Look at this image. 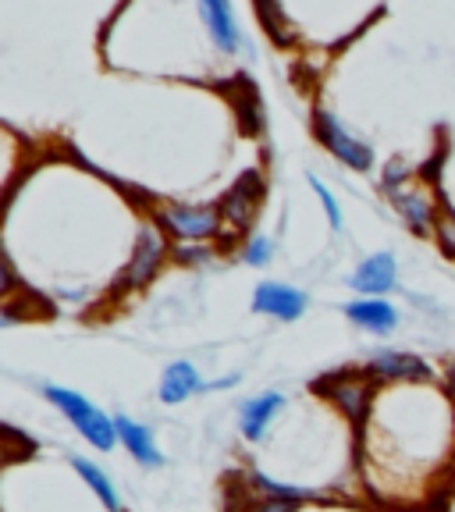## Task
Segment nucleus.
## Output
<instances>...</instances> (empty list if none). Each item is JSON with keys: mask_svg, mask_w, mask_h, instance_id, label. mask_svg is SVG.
<instances>
[{"mask_svg": "<svg viewBox=\"0 0 455 512\" xmlns=\"http://www.w3.org/2000/svg\"><path fill=\"white\" fill-rule=\"evenodd\" d=\"M281 409H285V395H281V392H267V395H256V399H249L246 406H242V438L260 441Z\"/></svg>", "mask_w": 455, "mask_h": 512, "instance_id": "nucleus-13", "label": "nucleus"}, {"mask_svg": "<svg viewBox=\"0 0 455 512\" xmlns=\"http://www.w3.org/2000/svg\"><path fill=\"white\" fill-rule=\"evenodd\" d=\"M324 392L335 399V406L342 409L349 420H363L370 409V381L356 374H338L324 381Z\"/></svg>", "mask_w": 455, "mask_h": 512, "instance_id": "nucleus-6", "label": "nucleus"}, {"mask_svg": "<svg viewBox=\"0 0 455 512\" xmlns=\"http://www.w3.org/2000/svg\"><path fill=\"white\" fill-rule=\"evenodd\" d=\"M399 281V267H395V256L392 253H377V256H367L356 274H352V288L363 292V296H381L388 288H395Z\"/></svg>", "mask_w": 455, "mask_h": 512, "instance_id": "nucleus-9", "label": "nucleus"}, {"mask_svg": "<svg viewBox=\"0 0 455 512\" xmlns=\"http://www.w3.org/2000/svg\"><path fill=\"white\" fill-rule=\"evenodd\" d=\"M345 317L352 324H360V328L374 331V335H384V331H392L399 324V310L392 303H384L377 296H367V299H356V303L345 306Z\"/></svg>", "mask_w": 455, "mask_h": 512, "instance_id": "nucleus-14", "label": "nucleus"}, {"mask_svg": "<svg viewBox=\"0 0 455 512\" xmlns=\"http://www.w3.org/2000/svg\"><path fill=\"white\" fill-rule=\"evenodd\" d=\"M448 381H452V388H455V367H452V374H448Z\"/></svg>", "mask_w": 455, "mask_h": 512, "instance_id": "nucleus-26", "label": "nucleus"}, {"mask_svg": "<svg viewBox=\"0 0 455 512\" xmlns=\"http://www.w3.org/2000/svg\"><path fill=\"white\" fill-rule=\"evenodd\" d=\"M406 178H409L406 164H402V160H392V164H388V171H384V189H388V192L399 189V185L406 182Z\"/></svg>", "mask_w": 455, "mask_h": 512, "instance_id": "nucleus-23", "label": "nucleus"}, {"mask_svg": "<svg viewBox=\"0 0 455 512\" xmlns=\"http://www.w3.org/2000/svg\"><path fill=\"white\" fill-rule=\"evenodd\" d=\"M43 395H47V399L54 402V406L61 409V413L68 416V420H72L75 431H79L82 438H86L93 448H100V452H111L114 441H121L118 438V424H114V420L107 413H100V409H96L89 399H82L79 392L50 384V388H43Z\"/></svg>", "mask_w": 455, "mask_h": 512, "instance_id": "nucleus-1", "label": "nucleus"}, {"mask_svg": "<svg viewBox=\"0 0 455 512\" xmlns=\"http://www.w3.org/2000/svg\"><path fill=\"white\" fill-rule=\"evenodd\" d=\"M370 377H384V381H424L431 374L424 360H416L409 352H377L367 363Z\"/></svg>", "mask_w": 455, "mask_h": 512, "instance_id": "nucleus-10", "label": "nucleus"}, {"mask_svg": "<svg viewBox=\"0 0 455 512\" xmlns=\"http://www.w3.org/2000/svg\"><path fill=\"white\" fill-rule=\"evenodd\" d=\"M157 221L178 242H207L221 232V210L217 207H182V203H171V207H160Z\"/></svg>", "mask_w": 455, "mask_h": 512, "instance_id": "nucleus-2", "label": "nucleus"}, {"mask_svg": "<svg viewBox=\"0 0 455 512\" xmlns=\"http://www.w3.org/2000/svg\"><path fill=\"white\" fill-rule=\"evenodd\" d=\"M175 260L182 267L210 264V260H214V249H210L207 242H182V246H175Z\"/></svg>", "mask_w": 455, "mask_h": 512, "instance_id": "nucleus-19", "label": "nucleus"}, {"mask_svg": "<svg viewBox=\"0 0 455 512\" xmlns=\"http://www.w3.org/2000/svg\"><path fill=\"white\" fill-rule=\"evenodd\" d=\"M434 232H438L441 249H445L448 256H455V217H452V214H448V217H441V221L434 224Z\"/></svg>", "mask_w": 455, "mask_h": 512, "instance_id": "nucleus-22", "label": "nucleus"}, {"mask_svg": "<svg viewBox=\"0 0 455 512\" xmlns=\"http://www.w3.org/2000/svg\"><path fill=\"white\" fill-rule=\"evenodd\" d=\"M200 18L207 25L210 40L217 43V50L235 54L239 50V25H235L232 4L228 0H200Z\"/></svg>", "mask_w": 455, "mask_h": 512, "instance_id": "nucleus-8", "label": "nucleus"}, {"mask_svg": "<svg viewBox=\"0 0 455 512\" xmlns=\"http://www.w3.org/2000/svg\"><path fill=\"white\" fill-rule=\"evenodd\" d=\"M306 303H310L306 292H299L292 285H278V281H264L253 292V310L278 320H299L306 313Z\"/></svg>", "mask_w": 455, "mask_h": 512, "instance_id": "nucleus-5", "label": "nucleus"}, {"mask_svg": "<svg viewBox=\"0 0 455 512\" xmlns=\"http://www.w3.org/2000/svg\"><path fill=\"white\" fill-rule=\"evenodd\" d=\"M271 239L267 235H256V239L246 242V249H242V260H246L249 267H264L267 260H271Z\"/></svg>", "mask_w": 455, "mask_h": 512, "instance_id": "nucleus-20", "label": "nucleus"}, {"mask_svg": "<svg viewBox=\"0 0 455 512\" xmlns=\"http://www.w3.org/2000/svg\"><path fill=\"white\" fill-rule=\"evenodd\" d=\"M72 466H75V473H79L82 480L89 484V491H93L100 502L107 505L111 512H121V498H118V491H114V484H111V477H107L104 470L96 463H89V459H82V456H72Z\"/></svg>", "mask_w": 455, "mask_h": 512, "instance_id": "nucleus-16", "label": "nucleus"}, {"mask_svg": "<svg viewBox=\"0 0 455 512\" xmlns=\"http://www.w3.org/2000/svg\"><path fill=\"white\" fill-rule=\"evenodd\" d=\"M242 377L239 374H232V377H217V381H210L207 384V392H224V388H232V384H239Z\"/></svg>", "mask_w": 455, "mask_h": 512, "instance_id": "nucleus-25", "label": "nucleus"}, {"mask_svg": "<svg viewBox=\"0 0 455 512\" xmlns=\"http://www.w3.org/2000/svg\"><path fill=\"white\" fill-rule=\"evenodd\" d=\"M249 484H253L260 495H267V498H281V502H306V498H313V491H306V488H292V484H278V480H271V477H264V473H253L249 477Z\"/></svg>", "mask_w": 455, "mask_h": 512, "instance_id": "nucleus-17", "label": "nucleus"}, {"mask_svg": "<svg viewBox=\"0 0 455 512\" xmlns=\"http://www.w3.org/2000/svg\"><path fill=\"white\" fill-rule=\"evenodd\" d=\"M310 185H313V192L320 196V203H324V210H328L331 228H338V232H342V210H338V200L331 196V189L324 182H320V178H313V175H310Z\"/></svg>", "mask_w": 455, "mask_h": 512, "instance_id": "nucleus-21", "label": "nucleus"}, {"mask_svg": "<svg viewBox=\"0 0 455 512\" xmlns=\"http://www.w3.org/2000/svg\"><path fill=\"white\" fill-rule=\"evenodd\" d=\"M392 207L399 210L402 217L409 221V228H413L416 235H427L434 228V200L431 192L424 189H392Z\"/></svg>", "mask_w": 455, "mask_h": 512, "instance_id": "nucleus-11", "label": "nucleus"}, {"mask_svg": "<svg viewBox=\"0 0 455 512\" xmlns=\"http://www.w3.org/2000/svg\"><path fill=\"white\" fill-rule=\"evenodd\" d=\"M164 264V239L153 224H146L143 235H139V246H136V256H132V264L125 271V288H139L157 274V267Z\"/></svg>", "mask_w": 455, "mask_h": 512, "instance_id": "nucleus-7", "label": "nucleus"}, {"mask_svg": "<svg viewBox=\"0 0 455 512\" xmlns=\"http://www.w3.org/2000/svg\"><path fill=\"white\" fill-rule=\"evenodd\" d=\"M256 15L264 22V29L271 32L274 43H292V32H288L285 18L278 11V0H256Z\"/></svg>", "mask_w": 455, "mask_h": 512, "instance_id": "nucleus-18", "label": "nucleus"}, {"mask_svg": "<svg viewBox=\"0 0 455 512\" xmlns=\"http://www.w3.org/2000/svg\"><path fill=\"white\" fill-rule=\"evenodd\" d=\"M313 132H317L320 143L328 146V150L335 153L342 164H349L352 171H370V164H374V150L352 136L349 128H345L331 111L313 114Z\"/></svg>", "mask_w": 455, "mask_h": 512, "instance_id": "nucleus-3", "label": "nucleus"}, {"mask_svg": "<svg viewBox=\"0 0 455 512\" xmlns=\"http://www.w3.org/2000/svg\"><path fill=\"white\" fill-rule=\"evenodd\" d=\"M260 200H264V182H260V175H256V171H249L246 178H239V182L232 185L228 200L221 203L224 224H228L235 235L246 232L249 224H253L256 210H260Z\"/></svg>", "mask_w": 455, "mask_h": 512, "instance_id": "nucleus-4", "label": "nucleus"}, {"mask_svg": "<svg viewBox=\"0 0 455 512\" xmlns=\"http://www.w3.org/2000/svg\"><path fill=\"white\" fill-rule=\"evenodd\" d=\"M296 502H281V498H264L260 505H249L246 512H292Z\"/></svg>", "mask_w": 455, "mask_h": 512, "instance_id": "nucleus-24", "label": "nucleus"}, {"mask_svg": "<svg viewBox=\"0 0 455 512\" xmlns=\"http://www.w3.org/2000/svg\"><path fill=\"white\" fill-rule=\"evenodd\" d=\"M114 424H118V438L121 445L132 452L143 466H164V456H160L157 441H153V431L132 416H114Z\"/></svg>", "mask_w": 455, "mask_h": 512, "instance_id": "nucleus-12", "label": "nucleus"}, {"mask_svg": "<svg viewBox=\"0 0 455 512\" xmlns=\"http://www.w3.org/2000/svg\"><path fill=\"white\" fill-rule=\"evenodd\" d=\"M196 392H207V381H203L200 370L192 367V363H171L164 370V377H160V402H168V406L185 402Z\"/></svg>", "mask_w": 455, "mask_h": 512, "instance_id": "nucleus-15", "label": "nucleus"}]
</instances>
